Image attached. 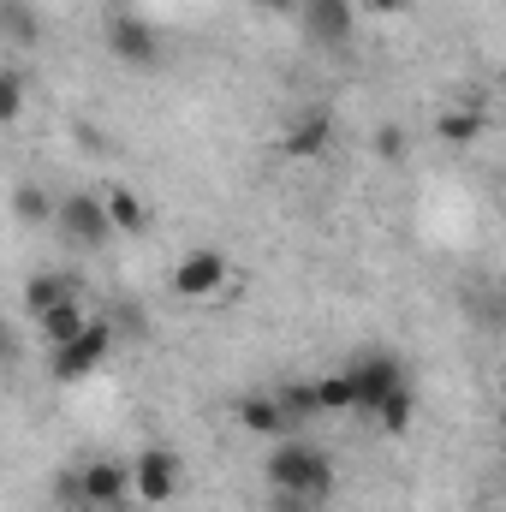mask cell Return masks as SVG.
<instances>
[{
  "instance_id": "1",
  "label": "cell",
  "mask_w": 506,
  "mask_h": 512,
  "mask_svg": "<svg viewBox=\"0 0 506 512\" xmlns=\"http://www.w3.org/2000/svg\"><path fill=\"white\" fill-rule=\"evenodd\" d=\"M262 471H268V489H280V495H310V501L334 495V459L310 441H280Z\"/></svg>"
},
{
  "instance_id": "2",
  "label": "cell",
  "mask_w": 506,
  "mask_h": 512,
  "mask_svg": "<svg viewBox=\"0 0 506 512\" xmlns=\"http://www.w3.org/2000/svg\"><path fill=\"white\" fill-rule=\"evenodd\" d=\"M346 387H352V411H370L376 417V405L393 393V387H405V364L393 358V352H381V346H364V352H352V364L340 370Z\"/></svg>"
},
{
  "instance_id": "3",
  "label": "cell",
  "mask_w": 506,
  "mask_h": 512,
  "mask_svg": "<svg viewBox=\"0 0 506 512\" xmlns=\"http://www.w3.org/2000/svg\"><path fill=\"white\" fill-rule=\"evenodd\" d=\"M108 352H114V322L108 316H84V328L66 340V346H54V382H84V376H96L102 364H108Z\"/></svg>"
},
{
  "instance_id": "4",
  "label": "cell",
  "mask_w": 506,
  "mask_h": 512,
  "mask_svg": "<svg viewBox=\"0 0 506 512\" xmlns=\"http://www.w3.org/2000/svg\"><path fill=\"white\" fill-rule=\"evenodd\" d=\"M72 489H78V512H126L131 465L126 459H90L72 471Z\"/></svg>"
},
{
  "instance_id": "5",
  "label": "cell",
  "mask_w": 506,
  "mask_h": 512,
  "mask_svg": "<svg viewBox=\"0 0 506 512\" xmlns=\"http://www.w3.org/2000/svg\"><path fill=\"white\" fill-rule=\"evenodd\" d=\"M108 54H114L120 66H131V72H155L161 36H155V24L137 18V12H108Z\"/></svg>"
},
{
  "instance_id": "6",
  "label": "cell",
  "mask_w": 506,
  "mask_h": 512,
  "mask_svg": "<svg viewBox=\"0 0 506 512\" xmlns=\"http://www.w3.org/2000/svg\"><path fill=\"white\" fill-rule=\"evenodd\" d=\"M131 495L143 507H167L179 495V453L173 447H143L131 459Z\"/></svg>"
},
{
  "instance_id": "7",
  "label": "cell",
  "mask_w": 506,
  "mask_h": 512,
  "mask_svg": "<svg viewBox=\"0 0 506 512\" xmlns=\"http://www.w3.org/2000/svg\"><path fill=\"white\" fill-rule=\"evenodd\" d=\"M54 221H60V227H66V239H72V245H84V251H102V245L114 239L108 209H102V197H96V191H72L66 203H54Z\"/></svg>"
},
{
  "instance_id": "8",
  "label": "cell",
  "mask_w": 506,
  "mask_h": 512,
  "mask_svg": "<svg viewBox=\"0 0 506 512\" xmlns=\"http://www.w3.org/2000/svg\"><path fill=\"white\" fill-rule=\"evenodd\" d=\"M167 286H173V298H215L221 286H227V251H185L173 262V274H167Z\"/></svg>"
},
{
  "instance_id": "9",
  "label": "cell",
  "mask_w": 506,
  "mask_h": 512,
  "mask_svg": "<svg viewBox=\"0 0 506 512\" xmlns=\"http://www.w3.org/2000/svg\"><path fill=\"white\" fill-rule=\"evenodd\" d=\"M280 149H286L292 161H322V155L334 149V114H328V108H298V114L286 120Z\"/></svg>"
},
{
  "instance_id": "10",
  "label": "cell",
  "mask_w": 506,
  "mask_h": 512,
  "mask_svg": "<svg viewBox=\"0 0 506 512\" xmlns=\"http://www.w3.org/2000/svg\"><path fill=\"white\" fill-rule=\"evenodd\" d=\"M66 298H84L78 274H66V268H36V274L24 280V310H30V316L54 310V304H66Z\"/></svg>"
},
{
  "instance_id": "11",
  "label": "cell",
  "mask_w": 506,
  "mask_h": 512,
  "mask_svg": "<svg viewBox=\"0 0 506 512\" xmlns=\"http://www.w3.org/2000/svg\"><path fill=\"white\" fill-rule=\"evenodd\" d=\"M304 24H310L316 42H346L352 36V0H310Z\"/></svg>"
},
{
  "instance_id": "12",
  "label": "cell",
  "mask_w": 506,
  "mask_h": 512,
  "mask_svg": "<svg viewBox=\"0 0 506 512\" xmlns=\"http://www.w3.org/2000/svg\"><path fill=\"white\" fill-rule=\"evenodd\" d=\"M239 423H245L251 435H268V441H274V435H292V423H286V411L274 405V393H245V399H239Z\"/></svg>"
},
{
  "instance_id": "13",
  "label": "cell",
  "mask_w": 506,
  "mask_h": 512,
  "mask_svg": "<svg viewBox=\"0 0 506 512\" xmlns=\"http://www.w3.org/2000/svg\"><path fill=\"white\" fill-rule=\"evenodd\" d=\"M84 316H90V310H84V298H66V304L42 310V316H36V328H42V340H48V346H66V340L84 328Z\"/></svg>"
},
{
  "instance_id": "14",
  "label": "cell",
  "mask_w": 506,
  "mask_h": 512,
  "mask_svg": "<svg viewBox=\"0 0 506 512\" xmlns=\"http://www.w3.org/2000/svg\"><path fill=\"white\" fill-rule=\"evenodd\" d=\"M102 209H108V227H114V233H143V227H149V203H143L137 191H126V185L108 191Z\"/></svg>"
},
{
  "instance_id": "15",
  "label": "cell",
  "mask_w": 506,
  "mask_h": 512,
  "mask_svg": "<svg viewBox=\"0 0 506 512\" xmlns=\"http://www.w3.org/2000/svg\"><path fill=\"white\" fill-rule=\"evenodd\" d=\"M411 411H417V393H411V382H405L376 405V423L387 429V435H405V429H411Z\"/></svg>"
},
{
  "instance_id": "16",
  "label": "cell",
  "mask_w": 506,
  "mask_h": 512,
  "mask_svg": "<svg viewBox=\"0 0 506 512\" xmlns=\"http://www.w3.org/2000/svg\"><path fill=\"white\" fill-rule=\"evenodd\" d=\"M274 405L286 411V423H292V429H298L304 417H322V411H316V387H310V382H286V387H274Z\"/></svg>"
},
{
  "instance_id": "17",
  "label": "cell",
  "mask_w": 506,
  "mask_h": 512,
  "mask_svg": "<svg viewBox=\"0 0 506 512\" xmlns=\"http://www.w3.org/2000/svg\"><path fill=\"white\" fill-rule=\"evenodd\" d=\"M12 215H18L24 227H42V221H54V197H48L42 185H18V191H12Z\"/></svg>"
},
{
  "instance_id": "18",
  "label": "cell",
  "mask_w": 506,
  "mask_h": 512,
  "mask_svg": "<svg viewBox=\"0 0 506 512\" xmlns=\"http://www.w3.org/2000/svg\"><path fill=\"white\" fill-rule=\"evenodd\" d=\"M489 126V114H483V108H453V114H441V137H447V143H477V131Z\"/></svg>"
},
{
  "instance_id": "19",
  "label": "cell",
  "mask_w": 506,
  "mask_h": 512,
  "mask_svg": "<svg viewBox=\"0 0 506 512\" xmlns=\"http://www.w3.org/2000/svg\"><path fill=\"white\" fill-rule=\"evenodd\" d=\"M24 96H30V78H24L18 66H6V72H0V126H12V120L24 114Z\"/></svg>"
},
{
  "instance_id": "20",
  "label": "cell",
  "mask_w": 506,
  "mask_h": 512,
  "mask_svg": "<svg viewBox=\"0 0 506 512\" xmlns=\"http://www.w3.org/2000/svg\"><path fill=\"white\" fill-rule=\"evenodd\" d=\"M316 387V411L322 417H340V411H352V387H346V376L334 370V376H322V382H310Z\"/></svg>"
},
{
  "instance_id": "21",
  "label": "cell",
  "mask_w": 506,
  "mask_h": 512,
  "mask_svg": "<svg viewBox=\"0 0 506 512\" xmlns=\"http://www.w3.org/2000/svg\"><path fill=\"white\" fill-rule=\"evenodd\" d=\"M108 322H114V334L126 328L131 340H143V334H149V322H143V304H137V298H126V304H120V310H114Z\"/></svg>"
},
{
  "instance_id": "22",
  "label": "cell",
  "mask_w": 506,
  "mask_h": 512,
  "mask_svg": "<svg viewBox=\"0 0 506 512\" xmlns=\"http://www.w3.org/2000/svg\"><path fill=\"white\" fill-rule=\"evenodd\" d=\"M376 149H381V161H399V155H405V131H399V126H381L376 131Z\"/></svg>"
},
{
  "instance_id": "23",
  "label": "cell",
  "mask_w": 506,
  "mask_h": 512,
  "mask_svg": "<svg viewBox=\"0 0 506 512\" xmlns=\"http://www.w3.org/2000/svg\"><path fill=\"white\" fill-rule=\"evenodd\" d=\"M274 512H322V501H310V495H280L274 489V501H268Z\"/></svg>"
},
{
  "instance_id": "24",
  "label": "cell",
  "mask_w": 506,
  "mask_h": 512,
  "mask_svg": "<svg viewBox=\"0 0 506 512\" xmlns=\"http://www.w3.org/2000/svg\"><path fill=\"white\" fill-rule=\"evenodd\" d=\"M6 18H12L6 30H12L18 42H36V18H30V12H6Z\"/></svg>"
},
{
  "instance_id": "25",
  "label": "cell",
  "mask_w": 506,
  "mask_h": 512,
  "mask_svg": "<svg viewBox=\"0 0 506 512\" xmlns=\"http://www.w3.org/2000/svg\"><path fill=\"white\" fill-rule=\"evenodd\" d=\"M364 12H399V6H411V0H358Z\"/></svg>"
},
{
  "instance_id": "26",
  "label": "cell",
  "mask_w": 506,
  "mask_h": 512,
  "mask_svg": "<svg viewBox=\"0 0 506 512\" xmlns=\"http://www.w3.org/2000/svg\"><path fill=\"white\" fill-rule=\"evenodd\" d=\"M262 6H274V12H286V6H292V0H262Z\"/></svg>"
}]
</instances>
